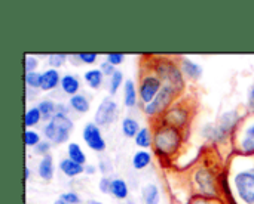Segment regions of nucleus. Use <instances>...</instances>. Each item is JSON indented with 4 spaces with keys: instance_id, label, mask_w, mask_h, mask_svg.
Masks as SVG:
<instances>
[{
    "instance_id": "6",
    "label": "nucleus",
    "mask_w": 254,
    "mask_h": 204,
    "mask_svg": "<svg viewBox=\"0 0 254 204\" xmlns=\"http://www.w3.org/2000/svg\"><path fill=\"white\" fill-rule=\"evenodd\" d=\"M164 87L162 80L158 76H146L141 79L140 83V99L141 102H144L146 105L150 104L156 95L161 92V89Z\"/></svg>"
},
{
    "instance_id": "20",
    "label": "nucleus",
    "mask_w": 254,
    "mask_h": 204,
    "mask_svg": "<svg viewBox=\"0 0 254 204\" xmlns=\"http://www.w3.org/2000/svg\"><path fill=\"white\" fill-rule=\"evenodd\" d=\"M150 162H152V156H150L149 151H143L141 150V151L135 153L134 157H132V166L137 170H141V169L147 167L150 164Z\"/></svg>"
},
{
    "instance_id": "26",
    "label": "nucleus",
    "mask_w": 254,
    "mask_h": 204,
    "mask_svg": "<svg viewBox=\"0 0 254 204\" xmlns=\"http://www.w3.org/2000/svg\"><path fill=\"white\" fill-rule=\"evenodd\" d=\"M85 80L92 89H98L103 83V73L101 70H89L85 73Z\"/></svg>"
},
{
    "instance_id": "39",
    "label": "nucleus",
    "mask_w": 254,
    "mask_h": 204,
    "mask_svg": "<svg viewBox=\"0 0 254 204\" xmlns=\"http://www.w3.org/2000/svg\"><path fill=\"white\" fill-rule=\"evenodd\" d=\"M112 182H113L112 179H109V178H103V179L100 181V185H98V187H100V191H101V193H104V194H106V193H110Z\"/></svg>"
},
{
    "instance_id": "23",
    "label": "nucleus",
    "mask_w": 254,
    "mask_h": 204,
    "mask_svg": "<svg viewBox=\"0 0 254 204\" xmlns=\"http://www.w3.org/2000/svg\"><path fill=\"white\" fill-rule=\"evenodd\" d=\"M122 132L127 138H135L137 133L140 132V126L137 123V120L131 119V117H127L124 119L122 122Z\"/></svg>"
},
{
    "instance_id": "25",
    "label": "nucleus",
    "mask_w": 254,
    "mask_h": 204,
    "mask_svg": "<svg viewBox=\"0 0 254 204\" xmlns=\"http://www.w3.org/2000/svg\"><path fill=\"white\" fill-rule=\"evenodd\" d=\"M70 107L77 113H88L89 110V101L83 95H74L70 98Z\"/></svg>"
},
{
    "instance_id": "35",
    "label": "nucleus",
    "mask_w": 254,
    "mask_h": 204,
    "mask_svg": "<svg viewBox=\"0 0 254 204\" xmlns=\"http://www.w3.org/2000/svg\"><path fill=\"white\" fill-rule=\"evenodd\" d=\"M125 55L124 53H107V62H110L112 65H119L124 62Z\"/></svg>"
},
{
    "instance_id": "29",
    "label": "nucleus",
    "mask_w": 254,
    "mask_h": 204,
    "mask_svg": "<svg viewBox=\"0 0 254 204\" xmlns=\"http://www.w3.org/2000/svg\"><path fill=\"white\" fill-rule=\"evenodd\" d=\"M25 83H27L28 87L40 89V86H42V73H37V71L27 73L25 74Z\"/></svg>"
},
{
    "instance_id": "31",
    "label": "nucleus",
    "mask_w": 254,
    "mask_h": 204,
    "mask_svg": "<svg viewBox=\"0 0 254 204\" xmlns=\"http://www.w3.org/2000/svg\"><path fill=\"white\" fill-rule=\"evenodd\" d=\"M122 80H124V74L116 70V73L110 79V95H115L118 92L119 86L122 84Z\"/></svg>"
},
{
    "instance_id": "11",
    "label": "nucleus",
    "mask_w": 254,
    "mask_h": 204,
    "mask_svg": "<svg viewBox=\"0 0 254 204\" xmlns=\"http://www.w3.org/2000/svg\"><path fill=\"white\" fill-rule=\"evenodd\" d=\"M240 151L246 156L254 154V122H252L243 132L240 141Z\"/></svg>"
},
{
    "instance_id": "9",
    "label": "nucleus",
    "mask_w": 254,
    "mask_h": 204,
    "mask_svg": "<svg viewBox=\"0 0 254 204\" xmlns=\"http://www.w3.org/2000/svg\"><path fill=\"white\" fill-rule=\"evenodd\" d=\"M188 120H189V113L186 108H183L180 105L168 108V111L164 114V124L173 126L176 129L183 127L188 123Z\"/></svg>"
},
{
    "instance_id": "36",
    "label": "nucleus",
    "mask_w": 254,
    "mask_h": 204,
    "mask_svg": "<svg viewBox=\"0 0 254 204\" xmlns=\"http://www.w3.org/2000/svg\"><path fill=\"white\" fill-rule=\"evenodd\" d=\"M61 200L63 202H65V203H68V204H79V196L76 194V193H65V194H63L61 196Z\"/></svg>"
},
{
    "instance_id": "32",
    "label": "nucleus",
    "mask_w": 254,
    "mask_h": 204,
    "mask_svg": "<svg viewBox=\"0 0 254 204\" xmlns=\"http://www.w3.org/2000/svg\"><path fill=\"white\" fill-rule=\"evenodd\" d=\"M65 59H67V55H65V53H51V55L48 56V62H49L54 68L61 67V65L65 62Z\"/></svg>"
},
{
    "instance_id": "15",
    "label": "nucleus",
    "mask_w": 254,
    "mask_h": 204,
    "mask_svg": "<svg viewBox=\"0 0 254 204\" xmlns=\"http://www.w3.org/2000/svg\"><path fill=\"white\" fill-rule=\"evenodd\" d=\"M60 169H61V172H63L65 176H68V178L77 176V175H80V173L85 172V167H83L82 164H77V163H74V162L70 160V159H64V160L60 163Z\"/></svg>"
},
{
    "instance_id": "42",
    "label": "nucleus",
    "mask_w": 254,
    "mask_h": 204,
    "mask_svg": "<svg viewBox=\"0 0 254 204\" xmlns=\"http://www.w3.org/2000/svg\"><path fill=\"white\" fill-rule=\"evenodd\" d=\"M24 173H25V181H28L30 179V169L27 166L24 167Z\"/></svg>"
},
{
    "instance_id": "34",
    "label": "nucleus",
    "mask_w": 254,
    "mask_h": 204,
    "mask_svg": "<svg viewBox=\"0 0 254 204\" xmlns=\"http://www.w3.org/2000/svg\"><path fill=\"white\" fill-rule=\"evenodd\" d=\"M34 150H36L37 154H42V156L45 157V156H48V151L51 150V144H49V141H40V142L34 147Z\"/></svg>"
},
{
    "instance_id": "8",
    "label": "nucleus",
    "mask_w": 254,
    "mask_h": 204,
    "mask_svg": "<svg viewBox=\"0 0 254 204\" xmlns=\"http://www.w3.org/2000/svg\"><path fill=\"white\" fill-rule=\"evenodd\" d=\"M82 138L83 141L86 142V145L94 150V151H104L106 150V141L101 135V130H100V126H97L95 123H88L83 129V133H82Z\"/></svg>"
},
{
    "instance_id": "16",
    "label": "nucleus",
    "mask_w": 254,
    "mask_h": 204,
    "mask_svg": "<svg viewBox=\"0 0 254 204\" xmlns=\"http://www.w3.org/2000/svg\"><path fill=\"white\" fill-rule=\"evenodd\" d=\"M61 87H63V90H64L67 95L74 96V95H77V90H79V87H80V83H79V80H77L76 76L67 74V76H64V77L61 79Z\"/></svg>"
},
{
    "instance_id": "18",
    "label": "nucleus",
    "mask_w": 254,
    "mask_h": 204,
    "mask_svg": "<svg viewBox=\"0 0 254 204\" xmlns=\"http://www.w3.org/2000/svg\"><path fill=\"white\" fill-rule=\"evenodd\" d=\"M141 197L144 204H159V191L153 184H147L141 190Z\"/></svg>"
},
{
    "instance_id": "10",
    "label": "nucleus",
    "mask_w": 254,
    "mask_h": 204,
    "mask_svg": "<svg viewBox=\"0 0 254 204\" xmlns=\"http://www.w3.org/2000/svg\"><path fill=\"white\" fill-rule=\"evenodd\" d=\"M195 182L201 191V194L207 196V197H213L216 196V184H214V178L213 175L207 170V169H199L195 173Z\"/></svg>"
},
{
    "instance_id": "27",
    "label": "nucleus",
    "mask_w": 254,
    "mask_h": 204,
    "mask_svg": "<svg viewBox=\"0 0 254 204\" xmlns=\"http://www.w3.org/2000/svg\"><path fill=\"white\" fill-rule=\"evenodd\" d=\"M40 120H42V114H40L39 108L34 107V108H30V110L25 113L24 124H25L27 127H31V126H36Z\"/></svg>"
},
{
    "instance_id": "43",
    "label": "nucleus",
    "mask_w": 254,
    "mask_h": 204,
    "mask_svg": "<svg viewBox=\"0 0 254 204\" xmlns=\"http://www.w3.org/2000/svg\"><path fill=\"white\" fill-rule=\"evenodd\" d=\"M193 204H210V203H208V202H202V200H201V202H195Z\"/></svg>"
},
{
    "instance_id": "19",
    "label": "nucleus",
    "mask_w": 254,
    "mask_h": 204,
    "mask_svg": "<svg viewBox=\"0 0 254 204\" xmlns=\"http://www.w3.org/2000/svg\"><path fill=\"white\" fill-rule=\"evenodd\" d=\"M110 194L113 197H116L118 200H124L128 197V185L124 179H113L112 182V188H110Z\"/></svg>"
},
{
    "instance_id": "2",
    "label": "nucleus",
    "mask_w": 254,
    "mask_h": 204,
    "mask_svg": "<svg viewBox=\"0 0 254 204\" xmlns=\"http://www.w3.org/2000/svg\"><path fill=\"white\" fill-rule=\"evenodd\" d=\"M180 141H182V138H180L179 129L173 127V126H168V124L161 126L155 132V136H153L155 148L162 156H171V154H174L179 150Z\"/></svg>"
},
{
    "instance_id": "12",
    "label": "nucleus",
    "mask_w": 254,
    "mask_h": 204,
    "mask_svg": "<svg viewBox=\"0 0 254 204\" xmlns=\"http://www.w3.org/2000/svg\"><path fill=\"white\" fill-rule=\"evenodd\" d=\"M238 120H240V116H238L237 111H228V113H225V114L220 117L217 127H219L220 132L226 136V135L238 124Z\"/></svg>"
},
{
    "instance_id": "30",
    "label": "nucleus",
    "mask_w": 254,
    "mask_h": 204,
    "mask_svg": "<svg viewBox=\"0 0 254 204\" xmlns=\"http://www.w3.org/2000/svg\"><path fill=\"white\" fill-rule=\"evenodd\" d=\"M24 142H25L27 147H36L40 142V136H39L37 132L27 129L25 133H24Z\"/></svg>"
},
{
    "instance_id": "28",
    "label": "nucleus",
    "mask_w": 254,
    "mask_h": 204,
    "mask_svg": "<svg viewBox=\"0 0 254 204\" xmlns=\"http://www.w3.org/2000/svg\"><path fill=\"white\" fill-rule=\"evenodd\" d=\"M134 139H135V144L141 148H149L152 145V136H150V132L147 127L140 129V132L137 133V136Z\"/></svg>"
},
{
    "instance_id": "1",
    "label": "nucleus",
    "mask_w": 254,
    "mask_h": 204,
    "mask_svg": "<svg viewBox=\"0 0 254 204\" xmlns=\"http://www.w3.org/2000/svg\"><path fill=\"white\" fill-rule=\"evenodd\" d=\"M73 130V122L67 117V114L57 113L45 126L43 133L49 142L64 144Z\"/></svg>"
},
{
    "instance_id": "4",
    "label": "nucleus",
    "mask_w": 254,
    "mask_h": 204,
    "mask_svg": "<svg viewBox=\"0 0 254 204\" xmlns=\"http://www.w3.org/2000/svg\"><path fill=\"white\" fill-rule=\"evenodd\" d=\"M156 71H158V77L167 83V86L173 87L177 92H180L185 86V80H183V73L170 61H162L158 67H156Z\"/></svg>"
},
{
    "instance_id": "24",
    "label": "nucleus",
    "mask_w": 254,
    "mask_h": 204,
    "mask_svg": "<svg viewBox=\"0 0 254 204\" xmlns=\"http://www.w3.org/2000/svg\"><path fill=\"white\" fill-rule=\"evenodd\" d=\"M37 108H39V111H40V114H42V119H46V120H48V119L51 120V119L57 114V111H58V110H57L58 107H57L51 99L42 101V102L37 105Z\"/></svg>"
},
{
    "instance_id": "37",
    "label": "nucleus",
    "mask_w": 254,
    "mask_h": 204,
    "mask_svg": "<svg viewBox=\"0 0 254 204\" xmlns=\"http://www.w3.org/2000/svg\"><path fill=\"white\" fill-rule=\"evenodd\" d=\"M97 56H98L97 53H86V52L77 55V58H79L82 62H85V64H94V62L97 61Z\"/></svg>"
},
{
    "instance_id": "17",
    "label": "nucleus",
    "mask_w": 254,
    "mask_h": 204,
    "mask_svg": "<svg viewBox=\"0 0 254 204\" xmlns=\"http://www.w3.org/2000/svg\"><path fill=\"white\" fill-rule=\"evenodd\" d=\"M182 73H185L188 77L196 80L202 76V68L190 59H183L182 61Z\"/></svg>"
},
{
    "instance_id": "5",
    "label": "nucleus",
    "mask_w": 254,
    "mask_h": 204,
    "mask_svg": "<svg viewBox=\"0 0 254 204\" xmlns=\"http://www.w3.org/2000/svg\"><path fill=\"white\" fill-rule=\"evenodd\" d=\"M174 95H176V90H174L173 87L164 84V87H162L161 92L156 95V98H155L150 104H147V105L144 107V113H146L147 116H158V114H161V113L165 114V113L168 111V107H170V104H171Z\"/></svg>"
},
{
    "instance_id": "33",
    "label": "nucleus",
    "mask_w": 254,
    "mask_h": 204,
    "mask_svg": "<svg viewBox=\"0 0 254 204\" xmlns=\"http://www.w3.org/2000/svg\"><path fill=\"white\" fill-rule=\"evenodd\" d=\"M24 62H25V74L27 73H33L37 67V58L36 56H31V55H27L24 58Z\"/></svg>"
},
{
    "instance_id": "44",
    "label": "nucleus",
    "mask_w": 254,
    "mask_h": 204,
    "mask_svg": "<svg viewBox=\"0 0 254 204\" xmlns=\"http://www.w3.org/2000/svg\"><path fill=\"white\" fill-rule=\"evenodd\" d=\"M54 204H68V203H65V202H63V200H58V202H55Z\"/></svg>"
},
{
    "instance_id": "45",
    "label": "nucleus",
    "mask_w": 254,
    "mask_h": 204,
    "mask_svg": "<svg viewBox=\"0 0 254 204\" xmlns=\"http://www.w3.org/2000/svg\"><path fill=\"white\" fill-rule=\"evenodd\" d=\"M89 204H101V203H98V202H89Z\"/></svg>"
},
{
    "instance_id": "40",
    "label": "nucleus",
    "mask_w": 254,
    "mask_h": 204,
    "mask_svg": "<svg viewBox=\"0 0 254 204\" xmlns=\"http://www.w3.org/2000/svg\"><path fill=\"white\" fill-rule=\"evenodd\" d=\"M247 107L249 110L254 113V84L249 89V98H247Z\"/></svg>"
},
{
    "instance_id": "13",
    "label": "nucleus",
    "mask_w": 254,
    "mask_h": 204,
    "mask_svg": "<svg viewBox=\"0 0 254 204\" xmlns=\"http://www.w3.org/2000/svg\"><path fill=\"white\" fill-rule=\"evenodd\" d=\"M61 83L60 80V73L55 68H49L42 73V90H54L58 84Z\"/></svg>"
},
{
    "instance_id": "14",
    "label": "nucleus",
    "mask_w": 254,
    "mask_h": 204,
    "mask_svg": "<svg viewBox=\"0 0 254 204\" xmlns=\"http://www.w3.org/2000/svg\"><path fill=\"white\" fill-rule=\"evenodd\" d=\"M37 172H39V176L45 181H51L54 178V160L49 154L40 160Z\"/></svg>"
},
{
    "instance_id": "38",
    "label": "nucleus",
    "mask_w": 254,
    "mask_h": 204,
    "mask_svg": "<svg viewBox=\"0 0 254 204\" xmlns=\"http://www.w3.org/2000/svg\"><path fill=\"white\" fill-rule=\"evenodd\" d=\"M100 70H101V73H103V74H106V76H113V74L116 73L115 65H112V64H110V62H107V61H104V62L101 64Z\"/></svg>"
},
{
    "instance_id": "41",
    "label": "nucleus",
    "mask_w": 254,
    "mask_h": 204,
    "mask_svg": "<svg viewBox=\"0 0 254 204\" xmlns=\"http://www.w3.org/2000/svg\"><path fill=\"white\" fill-rule=\"evenodd\" d=\"M85 172L89 173V175H92V173H95V167H94V166H86V167H85Z\"/></svg>"
},
{
    "instance_id": "3",
    "label": "nucleus",
    "mask_w": 254,
    "mask_h": 204,
    "mask_svg": "<svg viewBox=\"0 0 254 204\" xmlns=\"http://www.w3.org/2000/svg\"><path fill=\"white\" fill-rule=\"evenodd\" d=\"M234 182L243 203L254 204V167L238 172Z\"/></svg>"
},
{
    "instance_id": "21",
    "label": "nucleus",
    "mask_w": 254,
    "mask_h": 204,
    "mask_svg": "<svg viewBox=\"0 0 254 204\" xmlns=\"http://www.w3.org/2000/svg\"><path fill=\"white\" fill-rule=\"evenodd\" d=\"M67 153H68V159H70V160H73L74 163L82 164V166L85 164V162H86L85 153L82 151V148H80L77 144H74V142L68 144V147H67Z\"/></svg>"
},
{
    "instance_id": "7",
    "label": "nucleus",
    "mask_w": 254,
    "mask_h": 204,
    "mask_svg": "<svg viewBox=\"0 0 254 204\" xmlns=\"http://www.w3.org/2000/svg\"><path fill=\"white\" fill-rule=\"evenodd\" d=\"M118 114V105L112 98H104L97 108L95 113V124L97 126H107L115 122Z\"/></svg>"
},
{
    "instance_id": "22",
    "label": "nucleus",
    "mask_w": 254,
    "mask_h": 204,
    "mask_svg": "<svg viewBox=\"0 0 254 204\" xmlns=\"http://www.w3.org/2000/svg\"><path fill=\"white\" fill-rule=\"evenodd\" d=\"M124 90H125V105L128 108L134 107L137 104V90H135V86H134L132 80H127L125 82Z\"/></svg>"
}]
</instances>
